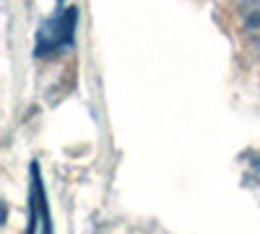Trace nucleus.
<instances>
[{"instance_id":"nucleus-1","label":"nucleus","mask_w":260,"mask_h":234,"mask_svg":"<svg viewBox=\"0 0 260 234\" xmlns=\"http://www.w3.org/2000/svg\"><path fill=\"white\" fill-rule=\"evenodd\" d=\"M76 8H57L37 31V55H52L73 42Z\"/></svg>"}]
</instances>
